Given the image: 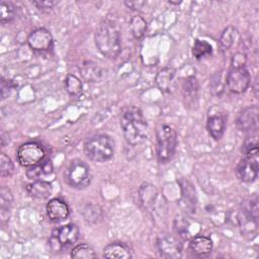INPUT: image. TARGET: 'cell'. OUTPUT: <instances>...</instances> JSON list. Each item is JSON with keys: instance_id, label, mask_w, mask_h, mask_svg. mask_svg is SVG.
<instances>
[{"instance_id": "6da1fadb", "label": "cell", "mask_w": 259, "mask_h": 259, "mask_svg": "<svg viewBox=\"0 0 259 259\" xmlns=\"http://www.w3.org/2000/svg\"><path fill=\"white\" fill-rule=\"evenodd\" d=\"M98 51L108 59H115L121 52V35L118 23L109 18L103 19L95 32Z\"/></svg>"}, {"instance_id": "7a4b0ae2", "label": "cell", "mask_w": 259, "mask_h": 259, "mask_svg": "<svg viewBox=\"0 0 259 259\" xmlns=\"http://www.w3.org/2000/svg\"><path fill=\"white\" fill-rule=\"evenodd\" d=\"M120 128L125 141L132 146L143 143L148 136V122L142 110L135 106L128 107L122 112Z\"/></svg>"}, {"instance_id": "3957f363", "label": "cell", "mask_w": 259, "mask_h": 259, "mask_svg": "<svg viewBox=\"0 0 259 259\" xmlns=\"http://www.w3.org/2000/svg\"><path fill=\"white\" fill-rule=\"evenodd\" d=\"M84 152L94 162H105L114 154V141L107 135H95L85 142Z\"/></svg>"}, {"instance_id": "277c9868", "label": "cell", "mask_w": 259, "mask_h": 259, "mask_svg": "<svg viewBox=\"0 0 259 259\" xmlns=\"http://www.w3.org/2000/svg\"><path fill=\"white\" fill-rule=\"evenodd\" d=\"M156 140L158 160L161 163L169 162L173 158L177 147V134L175 130L168 124L160 125L156 132Z\"/></svg>"}, {"instance_id": "5b68a950", "label": "cell", "mask_w": 259, "mask_h": 259, "mask_svg": "<svg viewBox=\"0 0 259 259\" xmlns=\"http://www.w3.org/2000/svg\"><path fill=\"white\" fill-rule=\"evenodd\" d=\"M66 183L76 189H84L91 182V172L89 166L82 160H72L65 170Z\"/></svg>"}, {"instance_id": "8992f818", "label": "cell", "mask_w": 259, "mask_h": 259, "mask_svg": "<svg viewBox=\"0 0 259 259\" xmlns=\"http://www.w3.org/2000/svg\"><path fill=\"white\" fill-rule=\"evenodd\" d=\"M79 228L74 224L62 226L52 233L49 239V245L52 251L58 252L63 248L73 245L79 238Z\"/></svg>"}, {"instance_id": "52a82bcc", "label": "cell", "mask_w": 259, "mask_h": 259, "mask_svg": "<svg viewBox=\"0 0 259 259\" xmlns=\"http://www.w3.org/2000/svg\"><path fill=\"white\" fill-rule=\"evenodd\" d=\"M46 156L45 149L36 142L22 144L17 150V160L23 167H31L38 164Z\"/></svg>"}, {"instance_id": "ba28073f", "label": "cell", "mask_w": 259, "mask_h": 259, "mask_svg": "<svg viewBox=\"0 0 259 259\" xmlns=\"http://www.w3.org/2000/svg\"><path fill=\"white\" fill-rule=\"evenodd\" d=\"M251 82V77L245 67H232L226 76V85L236 94L244 93Z\"/></svg>"}, {"instance_id": "9c48e42d", "label": "cell", "mask_w": 259, "mask_h": 259, "mask_svg": "<svg viewBox=\"0 0 259 259\" xmlns=\"http://www.w3.org/2000/svg\"><path fill=\"white\" fill-rule=\"evenodd\" d=\"M258 151L245 154V157L237 166L236 172L238 178L246 183H251L258 176Z\"/></svg>"}, {"instance_id": "30bf717a", "label": "cell", "mask_w": 259, "mask_h": 259, "mask_svg": "<svg viewBox=\"0 0 259 259\" xmlns=\"http://www.w3.org/2000/svg\"><path fill=\"white\" fill-rule=\"evenodd\" d=\"M258 107L256 105L244 108L237 116V127L246 133H257L258 130Z\"/></svg>"}, {"instance_id": "8fae6325", "label": "cell", "mask_w": 259, "mask_h": 259, "mask_svg": "<svg viewBox=\"0 0 259 259\" xmlns=\"http://www.w3.org/2000/svg\"><path fill=\"white\" fill-rule=\"evenodd\" d=\"M29 48L36 52H48L53 48V36L51 32L44 28H36L27 37Z\"/></svg>"}, {"instance_id": "7c38bea8", "label": "cell", "mask_w": 259, "mask_h": 259, "mask_svg": "<svg viewBox=\"0 0 259 259\" xmlns=\"http://www.w3.org/2000/svg\"><path fill=\"white\" fill-rule=\"evenodd\" d=\"M160 255L165 258H179L182 255V245L180 241L172 235H164L157 241Z\"/></svg>"}, {"instance_id": "4fadbf2b", "label": "cell", "mask_w": 259, "mask_h": 259, "mask_svg": "<svg viewBox=\"0 0 259 259\" xmlns=\"http://www.w3.org/2000/svg\"><path fill=\"white\" fill-rule=\"evenodd\" d=\"M69 213L70 208L68 204L60 198H53L47 204V214L49 220L54 223H59L66 220Z\"/></svg>"}, {"instance_id": "5bb4252c", "label": "cell", "mask_w": 259, "mask_h": 259, "mask_svg": "<svg viewBox=\"0 0 259 259\" xmlns=\"http://www.w3.org/2000/svg\"><path fill=\"white\" fill-rule=\"evenodd\" d=\"M181 187V199L180 205L182 209L187 213H193L196 207V199H195V191L188 180L181 179L180 180Z\"/></svg>"}, {"instance_id": "9a60e30c", "label": "cell", "mask_w": 259, "mask_h": 259, "mask_svg": "<svg viewBox=\"0 0 259 259\" xmlns=\"http://www.w3.org/2000/svg\"><path fill=\"white\" fill-rule=\"evenodd\" d=\"M226 128V116L223 113H211L208 115L206 120V130L211 138L220 140Z\"/></svg>"}, {"instance_id": "2e32d148", "label": "cell", "mask_w": 259, "mask_h": 259, "mask_svg": "<svg viewBox=\"0 0 259 259\" xmlns=\"http://www.w3.org/2000/svg\"><path fill=\"white\" fill-rule=\"evenodd\" d=\"M198 82L195 77L189 76L183 80L182 83V94L187 106L194 105L198 99ZM185 105V106H186Z\"/></svg>"}, {"instance_id": "e0dca14e", "label": "cell", "mask_w": 259, "mask_h": 259, "mask_svg": "<svg viewBox=\"0 0 259 259\" xmlns=\"http://www.w3.org/2000/svg\"><path fill=\"white\" fill-rule=\"evenodd\" d=\"M103 257L128 259L132 257V253H131V249L124 243L113 242L105 246V248L103 249Z\"/></svg>"}, {"instance_id": "ac0fdd59", "label": "cell", "mask_w": 259, "mask_h": 259, "mask_svg": "<svg viewBox=\"0 0 259 259\" xmlns=\"http://www.w3.org/2000/svg\"><path fill=\"white\" fill-rule=\"evenodd\" d=\"M189 249L198 256L208 255L212 251V241L205 236H196L190 240Z\"/></svg>"}, {"instance_id": "d6986e66", "label": "cell", "mask_w": 259, "mask_h": 259, "mask_svg": "<svg viewBox=\"0 0 259 259\" xmlns=\"http://www.w3.org/2000/svg\"><path fill=\"white\" fill-rule=\"evenodd\" d=\"M27 193L35 198L45 199L48 198L53 191L52 184L44 180H35L34 182L26 185Z\"/></svg>"}, {"instance_id": "ffe728a7", "label": "cell", "mask_w": 259, "mask_h": 259, "mask_svg": "<svg viewBox=\"0 0 259 259\" xmlns=\"http://www.w3.org/2000/svg\"><path fill=\"white\" fill-rule=\"evenodd\" d=\"M80 74L87 82H97L102 78L103 70L98 66V64L86 61L80 67Z\"/></svg>"}, {"instance_id": "44dd1931", "label": "cell", "mask_w": 259, "mask_h": 259, "mask_svg": "<svg viewBox=\"0 0 259 259\" xmlns=\"http://www.w3.org/2000/svg\"><path fill=\"white\" fill-rule=\"evenodd\" d=\"M175 76V70L172 68H164L156 76V84L163 92H169Z\"/></svg>"}, {"instance_id": "7402d4cb", "label": "cell", "mask_w": 259, "mask_h": 259, "mask_svg": "<svg viewBox=\"0 0 259 259\" xmlns=\"http://www.w3.org/2000/svg\"><path fill=\"white\" fill-rule=\"evenodd\" d=\"M52 172H53L52 161L50 159H47V160H42L36 165L29 167L26 171V176L29 179L36 180L41 175H48V174H51Z\"/></svg>"}, {"instance_id": "603a6c76", "label": "cell", "mask_w": 259, "mask_h": 259, "mask_svg": "<svg viewBox=\"0 0 259 259\" xmlns=\"http://www.w3.org/2000/svg\"><path fill=\"white\" fill-rule=\"evenodd\" d=\"M1 199H0V215L2 218V220H6L9 215L10 212V208H11V204H12V194L11 191L9 190V188L7 187H2L1 188Z\"/></svg>"}, {"instance_id": "cb8c5ba5", "label": "cell", "mask_w": 259, "mask_h": 259, "mask_svg": "<svg viewBox=\"0 0 259 259\" xmlns=\"http://www.w3.org/2000/svg\"><path fill=\"white\" fill-rule=\"evenodd\" d=\"M71 257L75 259H91L95 258L96 254L94 249L87 244H80L73 248Z\"/></svg>"}, {"instance_id": "d4e9b609", "label": "cell", "mask_w": 259, "mask_h": 259, "mask_svg": "<svg viewBox=\"0 0 259 259\" xmlns=\"http://www.w3.org/2000/svg\"><path fill=\"white\" fill-rule=\"evenodd\" d=\"M65 89L72 96L79 95L82 91L81 80L75 75H72V74L67 75L65 79Z\"/></svg>"}, {"instance_id": "484cf974", "label": "cell", "mask_w": 259, "mask_h": 259, "mask_svg": "<svg viewBox=\"0 0 259 259\" xmlns=\"http://www.w3.org/2000/svg\"><path fill=\"white\" fill-rule=\"evenodd\" d=\"M130 28L132 30L133 35L136 38H141L145 32H146V28H147V23L145 21V19L141 16H134L131 19L130 22Z\"/></svg>"}, {"instance_id": "4316f807", "label": "cell", "mask_w": 259, "mask_h": 259, "mask_svg": "<svg viewBox=\"0 0 259 259\" xmlns=\"http://www.w3.org/2000/svg\"><path fill=\"white\" fill-rule=\"evenodd\" d=\"M212 53V48L211 46L206 41V40H201V39H195L192 48V55L196 59L203 58L205 56H208Z\"/></svg>"}, {"instance_id": "83f0119b", "label": "cell", "mask_w": 259, "mask_h": 259, "mask_svg": "<svg viewBox=\"0 0 259 259\" xmlns=\"http://www.w3.org/2000/svg\"><path fill=\"white\" fill-rule=\"evenodd\" d=\"M15 16V7L12 3L1 1L0 2V21L1 23L10 22Z\"/></svg>"}, {"instance_id": "f1b7e54d", "label": "cell", "mask_w": 259, "mask_h": 259, "mask_svg": "<svg viewBox=\"0 0 259 259\" xmlns=\"http://www.w3.org/2000/svg\"><path fill=\"white\" fill-rule=\"evenodd\" d=\"M236 32L237 31L233 26H229L224 30L220 38V48L222 51H227L233 46Z\"/></svg>"}, {"instance_id": "f546056e", "label": "cell", "mask_w": 259, "mask_h": 259, "mask_svg": "<svg viewBox=\"0 0 259 259\" xmlns=\"http://www.w3.org/2000/svg\"><path fill=\"white\" fill-rule=\"evenodd\" d=\"M226 85V80L223 81V72H218L215 73L210 81V91L213 95H220Z\"/></svg>"}, {"instance_id": "4dcf8cb0", "label": "cell", "mask_w": 259, "mask_h": 259, "mask_svg": "<svg viewBox=\"0 0 259 259\" xmlns=\"http://www.w3.org/2000/svg\"><path fill=\"white\" fill-rule=\"evenodd\" d=\"M13 163L11 159L2 153L0 155V174L2 177H8L13 173Z\"/></svg>"}, {"instance_id": "1f68e13d", "label": "cell", "mask_w": 259, "mask_h": 259, "mask_svg": "<svg viewBox=\"0 0 259 259\" xmlns=\"http://www.w3.org/2000/svg\"><path fill=\"white\" fill-rule=\"evenodd\" d=\"M97 206L94 205H86L85 208L82 210V213L85 218V220L89 221V222H95L100 214V210L97 209Z\"/></svg>"}, {"instance_id": "d6a6232c", "label": "cell", "mask_w": 259, "mask_h": 259, "mask_svg": "<svg viewBox=\"0 0 259 259\" xmlns=\"http://www.w3.org/2000/svg\"><path fill=\"white\" fill-rule=\"evenodd\" d=\"M38 10L42 12H49L51 11L59 2L58 1H51V0H46V1H32L31 2Z\"/></svg>"}, {"instance_id": "836d02e7", "label": "cell", "mask_w": 259, "mask_h": 259, "mask_svg": "<svg viewBox=\"0 0 259 259\" xmlns=\"http://www.w3.org/2000/svg\"><path fill=\"white\" fill-rule=\"evenodd\" d=\"M15 88V84L12 80H5L2 78L1 80V97L2 99H5L8 97L11 93V91Z\"/></svg>"}, {"instance_id": "e575fe53", "label": "cell", "mask_w": 259, "mask_h": 259, "mask_svg": "<svg viewBox=\"0 0 259 259\" xmlns=\"http://www.w3.org/2000/svg\"><path fill=\"white\" fill-rule=\"evenodd\" d=\"M246 59V55L243 53L235 54L232 59V67H245Z\"/></svg>"}, {"instance_id": "d590c367", "label": "cell", "mask_w": 259, "mask_h": 259, "mask_svg": "<svg viewBox=\"0 0 259 259\" xmlns=\"http://www.w3.org/2000/svg\"><path fill=\"white\" fill-rule=\"evenodd\" d=\"M124 4L133 10H140L146 4V1H125Z\"/></svg>"}, {"instance_id": "8d00e7d4", "label": "cell", "mask_w": 259, "mask_h": 259, "mask_svg": "<svg viewBox=\"0 0 259 259\" xmlns=\"http://www.w3.org/2000/svg\"><path fill=\"white\" fill-rule=\"evenodd\" d=\"M170 4H174V5H179L181 3V1H168Z\"/></svg>"}]
</instances>
